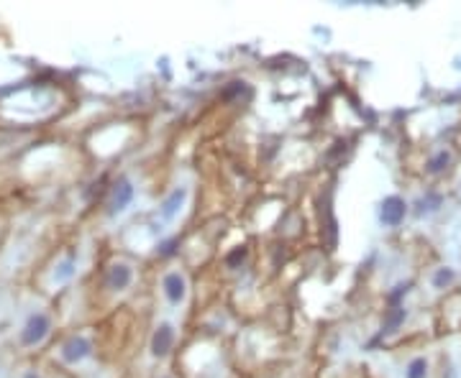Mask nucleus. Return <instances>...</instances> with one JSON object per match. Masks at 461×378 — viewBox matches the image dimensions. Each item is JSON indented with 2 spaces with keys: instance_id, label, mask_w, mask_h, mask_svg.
I'll list each match as a JSON object with an SVG mask.
<instances>
[{
  "instance_id": "1",
  "label": "nucleus",
  "mask_w": 461,
  "mask_h": 378,
  "mask_svg": "<svg viewBox=\"0 0 461 378\" xmlns=\"http://www.w3.org/2000/svg\"><path fill=\"white\" fill-rule=\"evenodd\" d=\"M49 330H51L49 315H44V312H34V315L26 320V325H23V330H21V343L26 345V348L42 345L44 340H46V335H49Z\"/></svg>"
},
{
  "instance_id": "5",
  "label": "nucleus",
  "mask_w": 461,
  "mask_h": 378,
  "mask_svg": "<svg viewBox=\"0 0 461 378\" xmlns=\"http://www.w3.org/2000/svg\"><path fill=\"white\" fill-rule=\"evenodd\" d=\"M59 356H62L64 363L77 365V363H82L85 358L92 356V343L87 340L85 335H75V337H70V340H67V343L62 345Z\"/></svg>"
},
{
  "instance_id": "2",
  "label": "nucleus",
  "mask_w": 461,
  "mask_h": 378,
  "mask_svg": "<svg viewBox=\"0 0 461 378\" xmlns=\"http://www.w3.org/2000/svg\"><path fill=\"white\" fill-rule=\"evenodd\" d=\"M162 292L167 296L172 307H182L184 301H187V294H190V287H187V276L182 271H167L162 279Z\"/></svg>"
},
{
  "instance_id": "11",
  "label": "nucleus",
  "mask_w": 461,
  "mask_h": 378,
  "mask_svg": "<svg viewBox=\"0 0 461 378\" xmlns=\"http://www.w3.org/2000/svg\"><path fill=\"white\" fill-rule=\"evenodd\" d=\"M246 256H248L246 248H236V251L231 253V256H228V266L236 268L239 263H244V261H246Z\"/></svg>"
},
{
  "instance_id": "9",
  "label": "nucleus",
  "mask_w": 461,
  "mask_h": 378,
  "mask_svg": "<svg viewBox=\"0 0 461 378\" xmlns=\"http://www.w3.org/2000/svg\"><path fill=\"white\" fill-rule=\"evenodd\" d=\"M405 378H428V360L426 358H412L408 368H405Z\"/></svg>"
},
{
  "instance_id": "3",
  "label": "nucleus",
  "mask_w": 461,
  "mask_h": 378,
  "mask_svg": "<svg viewBox=\"0 0 461 378\" xmlns=\"http://www.w3.org/2000/svg\"><path fill=\"white\" fill-rule=\"evenodd\" d=\"M175 343H177V327L172 322H159L154 330V335H151V343H149V351H151V358H167L172 351H175Z\"/></svg>"
},
{
  "instance_id": "7",
  "label": "nucleus",
  "mask_w": 461,
  "mask_h": 378,
  "mask_svg": "<svg viewBox=\"0 0 461 378\" xmlns=\"http://www.w3.org/2000/svg\"><path fill=\"white\" fill-rule=\"evenodd\" d=\"M134 284V268L128 263H113L106 273V287L113 292H126Z\"/></svg>"
},
{
  "instance_id": "8",
  "label": "nucleus",
  "mask_w": 461,
  "mask_h": 378,
  "mask_svg": "<svg viewBox=\"0 0 461 378\" xmlns=\"http://www.w3.org/2000/svg\"><path fill=\"white\" fill-rule=\"evenodd\" d=\"M379 215H382L384 225H398L405 217V202L400 200V197H387V200L382 202Z\"/></svg>"
},
{
  "instance_id": "6",
  "label": "nucleus",
  "mask_w": 461,
  "mask_h": 378,
  "mask_svg": "<svg viewBox=\"0 0 461 378\" xmlns=\"http://www.w3.org/2000/svg\"><path fill=\"white\" fill-rule=\"evenodd\" d=\"M136 197V187L128 179H121V182H115L113 192H110V202H108V212L110 215H121L131 207Z\"/></svg>"
},
{
  "instance_id": "4",
  "label": "nucleus",
  "mask_w": 461,
  "mask_h": 378,
  "mask_svg": "<svg viewBox=\"0 0 461 378\" xmlns=\"http://www.w3.org/2000/svg\"><path fill=\"white\" fill-rule=\"evenodd\" d=\"M187 200H190V187H184L182 184V187L172 189L170 195L162 200V204H159V215H162V220H177V217L182 215Z\"/></svg>"
},
{
  "instance_id": "10",
  "label": "nucleus",
  "mask_w": 461,
  "mask_h": 378,
  "mask_svg": "<svg viewBox=\"0 0 461 378\" xmlns=\"http://www.w3.org/2000/svg\"><path fill=\"white\" fill-rule=\"evenodd\" d=\"M75 276V259H64L62 263L57 266V273H54V279L57 281H67Z\"/></svg>"
},
{
  "instance_id": "12",
  "label": "nucleus",
  "mask_w": 461,
  "mask_h": 378,
  "mask_svg": "<svg viewBox=\"0 0 461 378\" xmlns=\"http://www.w3.org/2000/svg\"><path fill=\"white\" fill-rule=\"evenodd\" d=\"M162 378H170V376H162Z\"/></svg>"
}]
</instances>
